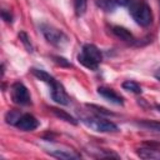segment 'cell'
Instances as JSON below:
<instances>
[{
	"label": "cell",
	"instance_id": "obj_7",
	"mask_svg": "<svg viewBox=\"0 0 160 160\" xmlns=\"http://www.w3.org/2000/svg\"><path fill=\"white\" fill-rule=\"evenodd\" d=\"M15 126L24 131H32L39 126V121L31 114H21V116L16 121Z\"/></svg>",
	"mask_w": 160,
	"mask_h": 160
},
{
	"label": "cell",
	"instance_id": "obj_9",
	"mask_svg": "<svg viewBox=\"0 0 160 160\" xmlns=\"http://www.w3.org/2000/svg\"><path fill=\"white\" fill-rule=\"evenodd\" d=\"M130 0H95V4L98 8H100L104 11H114L118 6H125L129 5Z\"/></svg>",
	"mask_w": 160,
	"mask_h": 160
},
{
	"label": "cell",
	"instance_id": "obj_3",
	"mask_svg": "<svg viewBox=\"0 0 160 160\" xmlns=\"http://www.w3.org/2000/svg\"><path fill=\"white\" fill-rule=\"evenodd\" d=\"M41 32L45 36V39L54 46L56 48H64L69 44V38L59 29L54 28L52 25L49 24H41L40 25Z\"/></svg>",
	"mask_w": 160,
	"mask_h": 160
},
{
	"label": "cell",
	"instance_id": "obj_16",
	"mask_svg": "<svg viewBox=\"0 0 160 160\" xmlns=\"http://www.w3.org/2000/svg\"><path fill=\"white\" fill-rule=\"evenodd\" d=\"M51 111H52L56 116H59L60 119H62V120H65V121H68V122H71V124H74V125H76V124H78V122H76V120H75L71 115L66 114V112H65V111H62V110H59V109L52 108V109H51Z\"/></svg>",
	"mask_w": 160,
	"mask_h": 160
},
{
	"label": "cell",
	"instance_id": "obj_21",
	"mask_svg": "<svg viewBox=\"0 0 160 160\" xmlns=\"http://www.w3.org/2000/svg\"><path fill=\"white\" fill-rule=\"evenodd\" d=\"M52 59H54V61H55L58 65H60V66H66V68H71V66H72L71 62H69L66 59H64V58H61V56H52Z\"/></svg>",
	"mask_w": 160,
	"mask_h": 160
},
{
	"label": "cell",
	"instance_id": "obj_10",
	"mask_svg": "<svg viewBox=\"0 0 160 160\" xmlns=\"http://www.w3.org/2000/svg\"><path fill=\"white\" fill-rule=\"evenodd\" d=\"M136 152L141 159H150V160L160 159V150H156L152 148H140Z\"/></svg>",
	"mask_w": 160,
	"mask_h": 160
},
{
	"label": "cell",
	"instance_id": "obj_17",
	"mask_svg": "<svg viewBox=\"0 0 160 160\" xmlns=\"http://www.w3.org/2000/svg\"><path fill=\"white\" fill-rule=\"evenodd\" d=\"M141 128H145L148 130H152V131H159L160 132V122L158 121H150V120H142L140 122H138Z\"/></svg>",
	"mask_w": 160,
	"mask_h": 160
},
{
	"label": "cell",
	"instance_id": "obj_14",
	"mask_svg": "<svg viewBox=\"0 0 160 160\" xmlns=\"http://www.w3.org/2000/svg\"><path fill=\"white\" fill-rule=\"evenodd\" d=\"M122 89H125L130 92H134V94H141V86L136 81H132V80L124 81L122 82Z\"/></svg>",
	"mask_w": 160,
	"mask_h": 160
},
{
	"label": "cell",
	"instance_id": "obj_8",
	"mask_svg": "<svg viewBox=\"0 0 160 160\" xmlns=\"http://www.w3.org/2000/svg\"><path fill=\"white\" fill-rule=\"evenodd\" d=\"M98 92L104 98L106 99L108 101L115 104V105H122L124 104V99L122 96H120L116 91H114L112 89L110 88H106V86H100L98 88Z\"/></svg>",
	"mask_w": 160,
	"mask_h": 160
},
{
	"label": "cell",
	"instance_id": "obj_2",
	"mask_svg": "<svg viewBox=\"0 0 160 160\" xmlns=\"http://www.w3.org/2000/svg\"><path fill=\"white\" fill-rule=\"evenodd\" d=\"M78 60L82 66L90 70H98V66L102 60V55L95 45L85 44L81 49V54L78 56Z\"/></svg>",
	"mask_w": 160,
	"mask_h": 160
},
{
	"label": "cell",
	"instance_id": "obj_15",
	"mask_svg": "<svg viewBox=\"0 0 160 160\" xmlns=\"http://www.w3.org/2000/svg\"><path fill=\"white\" fill-rule=\"evenodd\" d=\"M88 6V0H74V8H75V14L78 16H81L85 14Z\"/></svg>",
	"mask_w": 160,
	"mask_h": 160
},
{
	"label": "cell",
	"instance_id": "obj_20",
	"mask_svg": "<svg viewBox=\"0 0 160 160\" xmlns=\"http://www.w3.org/2000/svg\"><path fill=\"white\" fill-rule=\"evenodd\" d=\"M86 106H88V108H90V109H95V111H98L99 114H104V115H112V112H111V111H109V110H106L105 108H101V106H98V105H94V104H88Z\"/></svg>",
	"mask_w": 160,
	"mask_h": 160
},
{
	"label": "cell",
	"instance_id": "obj_19",
	"mask_svg": "<svg viewBox=\"0 0 160 160\" xmlns=\"http://www.w3.org/2000/svg\"><path fill=\"white\" fill-rule=\"evenodd\" d=\"M19 38H20L21 42L24 44V46L26 48V50H28L29 52H32V45H31V42H30V40H29V36L26 35V32L21 31V32L19 34Z\"/></svg>",
	"mask_w": 160,
	"mask_h": 160
},
{
	"label": "cell",
	"instance_id": "obj_12",
	"mask_svg": "<svg viewBox=\"0 0 160 160\" xmlns=\"http://www.w3.org/2000/svg\"><path fill=\"white\" fill-rule=\"evenodd\" d=\"M50 155L54 156V158L65 159V160H69V159H80V154H76L72 150H54V151H50Z\"/></svg>",
	"mask_w": 160,
	"mask_h": 160
},
{
	"label": "cell",
	"instance_id": "obj_6",
	"mask_svg": "<svg viewBox=\"0 0 160 160\" xmlns=\"http://www.w3.org/2000/svg\"><path fill=\"white\" fill-rule=\"evenodd\" d=\"M50 88H51V99L55 102H58L60 105H68L70 102V99H69L66 91L64 90V88H62V85L60 82L54 80L50 84Z\"/></svg>",
	"mask_w": 160,
	"mask_h": 160
},
{
	"label": "cell",
	"instance_id": "obj_24",
	"mask_svg": "<svg viewBox=\"0 0 160 160\" xmlns=\"http://www.w3.org/2000/svg\"><path fill=\"white\" fill-rule=\"evenodd\" d=\"M155 109H156L158 111H160V105H159V104H158V105H155Z\"/></svg>",
	"mask_w": 160,
	"mask_h": 160
},
{
	"label": "cell",
	"instance_id": "obj_18",
	"mask_svg": "<svg viewBox=\"0 0 160 160\" xmlns=\"http://www.w3.org/2000/svg\"><path fill=\"white\" fill-rule=\"evenodd\" d=\"M20 116H21V114H19V111H18V110H10V111L6 114L5 119H6V122L15 125Z\"/></svg>",
	"mask_w": 160,
	"mask_h": 160
},
{
	"label": "cell",
	"instance_id": "obj_22",
	"mask_svg": "<svg viewBox=\"0 0 160 160\" xmlns=\"http://www.w3.org/2000/svg\"><path fill=\"white\" fill-rule=\"evenodd\" d=\"M1 16H2V19H4L6 22H11V21H12L11 14H9L6 10H2V11H1Z\"/></svg>",
	"mask_w": 160,
	"mask_h": 160
},
{
	"label": "cell",
	"instance_id": "obj_4",
	"mask_svg": "<svg viewBox=\"0 0 160 160\" xmlns=\"http://www.w3.org/2000/svg\"><path fill=\"white\" fill-rule=\"evenodd\" d=\"M82 122L88 128H90L91 130L98 131V132H115V131H118V126L114 122L105 120L102 118H84Z\"/></svg>",
	"mask_w": 160,
	"mask_h": 160
},
{
	"label": "cell",
	"instance_id": "obj_1",
	"mask_svg": "<svg viewBox=\"0 0 160 160\" xmlns=\"http://www.w3.org/2000/svg\"><path fill=\"white\" fill-rule=\"evenodd\" d=\"M129 12L140 26H149L152 21V14L150 6L142 0H130Z\"/></svg>",
	"mask_w": 160,
	"mask_h": 160
},
{
	"label": "cell",
	"instance_id": "obj_11",
	"mask_svg": "<svg viewBox=\"0 0 160 160\" xmlns=\"http://www.w3.org/2000/svg\"><path fill=\"white\" fill-rule=\"evenodd\" d=\"M112 34L115 36H118L119 39L124 40V41H128V42H131L134 41V36L132 34L126 30L125 28H121V26H112Z\"/></svg>",
	"mask_w": 160,
	"mask_h": 160
},
{
	"label": "cell",
	"instance_id": "obj_5",
	"mask_svg": "<svg viewBox=\"0 0 160 160\" xmlns=\"http://www.w3.org/2000/svg\"><path fill=\"white\" fill-rule=\"evenodd\" d=\"M10 94H11V100L18 105H29V104H31L30 94H29L26 86L20 81H16L11 85Z\"/></svg>",
	"mask_w": 160,
	"mask_h": 160
},
{
	"label": "cell",
	"instance_id": "obj_23",
	"mask_svg": "<svg viewBox=\"0 0 160 160\" xmlns=\"http://www.w3.org/2000/svg\"><path fill=\"white\" fill-rule=\"evenodd\" d=\"M154 76H155V78H156V79H158L159 81H160V69H158V70L155 71V74H154Z\"/></svg>",
	"mask_w": 160,
	"mask_h": 160
},
{
	"label": "cell",
	"instance_id": "obj_13",
	"mask_svg": "<svg viewBox=\"0 0 160 160\" xmlns=\"http://www.w3.org/2000/svg\"><path fill=\"white\" fill-rule=\"evenodd\" d=\"M31 72H32V75H34V76H36L39 80H41V81H44V82H48L49 85L55 80L50 74H48V72H46V71H44V70L36 69V68H32V69H31Z\"/></svg>",
	"mask_w": 160,
	"mask_h": 160
}]
</instances>
